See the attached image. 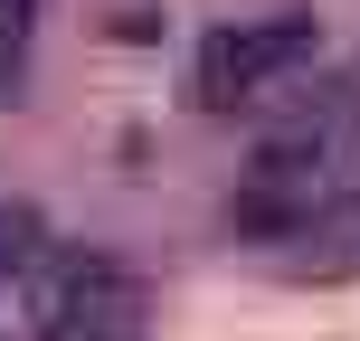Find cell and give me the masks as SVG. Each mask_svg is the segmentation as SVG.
I'll return each mask as SVG.
<instances>
[{"label": "cell", "instance_id": "obj_1", "mask_svg": "<svg viewBox=\"0 0 360 341\" xmlns=\"http://www.w3.org/2000/svg\"><path fill=\"white\" fill-rule=\"evenodd\" d=\"M304 57H313V19H304V10L237 19V29H218L209 48H199V76H190V95H199L209 114H237V105H256V95H266L285 67H304Z\"/></svg>", "mask_w": 360, "mask_h": 341}]
</instances>
